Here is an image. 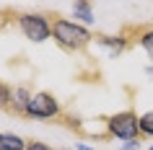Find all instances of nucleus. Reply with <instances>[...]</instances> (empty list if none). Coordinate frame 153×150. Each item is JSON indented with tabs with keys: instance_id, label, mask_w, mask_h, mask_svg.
Segmentation results:
<instances>
[{
	"instance_id": "nucleus-1",
	"label": "nucleus",
	"mask_w": 153,
	"mask_h": 150,
	"mask_svg": "<svg viewBox=\"0 0 153 150\" xmlns=\"http://www.w3.org/2000/svg\"><path fill=\"white\" fill-rule=\"evenodd\" d=\"M49 21H52V39L57 41V47L65 49V52H83L94 41V34L86 29V26L75 24V21H68L62 16H52L49 13Z\"/></svg>"
},
{
	"instance_id": "nucleus-14",
	"label": "nucleus",
	"mask_w": 153,
	"mask_h": 150,
	"mask_svg": "<svg viewBox=\"0 0 153 150\" xmlns=\"http://www.w3.org/2000/svg\"><path fill=\"white\" fill-rule=\"evenodd\" d=\"M137 148H140V142H127V145H125V148H122V150H137Z\"/></svg>"
},
{
	"instance_id": "nucleus-7",
	"label": "nucleus",
	"mask_w": 153,
	"mask_h": 150,
	"mask_svg": "<svg viewBox=\"0 0 153 150\" xmlns=\"http://www.w3.org/2000/svg\"><path fill=\"white\" fill-rule=\"evenodd\" d=\"M135 31L137 41L143 44V49L148 52V57L153 60V24H140V26H130Z\"/></svg>"
},
{
	"instance_id": "nucleus-5",
	"label": "nucleus",
	"mask_w": 153,
	"mask_h": 150,
	"mask_svg": "<svg viewBox=\"0 0 153 150\" xmlns=\"http://www.w3.org/2000/svg\"><path fill=\"white\" fill-rule=\"evenodd\" d=\"M34 98V93L26 86L13 88V103H10V114L13 117H26V109H29V101Z\"/></svg>"
},
{
	"instance_id": "nucleus-2",
	"label": "nucleus",
	"mask_w": 153,
	"mask_h": 150,
	"mask_svg": "<svg viewBox=\"0 0 153 150\" xmlns=\"http://www.w3.org/2000/svg\"><path fill=\"white\" fill-rule=\"evenodd\" d=\"M106 137H120V140L127 142H140L143 134H140V119L132 109H125L120 114H112L106 117Z\"/></svg>"
},
{
	"instance_id": "nucleus-8",
	"label": "nucleus",
	"mask_w": 153,
	"mask_h": 150,
	"mask_svg": "<svg viewBox=\"0 0 153 150\" xmlns=\"http://www.w3.org/2000/svg\"><path fill=\"white\" fill-rule=\"evenodd\" d=\"M0 150H26V140L18 134L0 132Z\"/></svg>"
},
{
	"instance_id": "nucleus-9",
	"label": "nucleus",
	"mask_w": 153,
	"mask_h": 150,
	"mask_svg": "<svg viewBox=\"0 0 153 150\" xmlns=\"http://www.w3.org/2000/svg\"><path fill=\"white\" fill-rule=\"evenodd\" d=\"M73 13H75V18H81L83 24H94V8H91V3H75Z\"/></svg>"
},
{
	"instance_id": "nucleus-16",
	"label": "nucleus",
	"mask_w": 153,
	"mask_h": 150,
	"mask_svg": "<svg viewBox=\"0 0 153 150\" xmlns=\"http://www.w3.org/2000/svg\"><path fill=\"white\" fill-rule=\"evenodd\" d=\"M151 150H153V148H151Z\"/></svg>"
},
{
	"instance_id": "nucleus-4",
	"label": "nucleus",
	"mask_w": 153,
	"mask_h": 150,
	"mask_svg": "<svg viewBox=\"0 0 153 150\" xmlns=\"http://www.w3.org/2000/svg\"><path fill=\"white\" fill-rule=\"evenodd\" d=\"M26 117L29 119H57V117H62V109H60V101L49 91H39L29 101Z\"/></svg>"
},
{
	"instance_id": "nucleus-6",
	"label": "nucleus",
	"mask_w": 153,
	"mask_h": 150,
	"mask_svg": "<svg viewBox=\"0 0 153 150\" xmlns=\"http://www.w3.org/2000/svg\"><path fill=\"white\" fill-rule=\"evenodd\" d=\"M94 39L99 41V44H104L106 49H109V52H112V55H122V52H125V49L130 47V41L125 39V36H106V34H94Z\"/></svg>"
},
{
	"instance_id": "nucleus-11",
	"label": "nucleus",
	"mask_w": 153,
	"mask_h": 150,
	"mask_svg": "<svg viewBox=\"0 0 153 150\" xmlns=\"http://www.w3.org/2000/svg\"><path fill=\"white\" fill-rule=\"evenodd\" d=\"M140 134L143 137H153V111L140 117Z\"/></svg>"
},
{
	"instance_id": "nucleus-10",
	"label": "nucleus",
	"mask_w": 153,
	"mask_h": 150,
	"mask_svg": "<svg viewBox=\"0 0 153 150\" xmlns=\"http://www.w3.org/2000/svg\"><path fill=\"white\" fill-rule=\"evenodd\" d=\"M10 103H13V88L0 80V111H8L10 114Z\"/></svg>"
},
{
	"instance_id": "nucleus-13",
	"label": "nucleus",
	"mask_w": 153,
	"mask_h": 150,
	"mask_svg": "<svg viewBox=\"0 0 153 150\" xmlns=\"http://www.w3.org/2000/svg\"><path fill=\"white\" fill-rule=\"evenodd\" d=\"M10 18H16V13H13V10H0V29L8 24Z\"/></svg>"
},
{
	"instance_id": "nucleus-15",
	"label": "nucleus",
	"mask_w": 153,
	"mask_h": 150,
	"mask_svg": "<svg viewBox=\"0 0 153 150\" xmlns=\"http://www.w3.org/2000/svg\"><path fill=\"white\" fill-rule=\"evenodd\" d=\"M78 150H94V148H88V145H83V142H78Z\"/></svg>"
},
{
	"instance_id": "nucleus-12",
	"label": "nucleus",
	"mask_w": 153,
	"mask_h": 150,
	"mask_svg": "<svg viewBox=\"0 0 153 150\" xmlns=\"http://www.w3.org/2000/svg\"><path fill=\"white\" fill-rule=\"evenodd\" d=\"M26 150H55V148H49L47 142H39V140H26Z\"/></svg>"
},
{
	"instance_id": "nucleus-3",
	"label": "nucleus",
	"mask_w": 153,
	"mask_h": 150,
	"mask_svg": "<svg viewBox=\"0 0 153 150\" xmlns=\"http://www.w3.org/2000/svg\"><path fill=\"white\" fill-rule=\"evenodd\" d=\"M16 24L21 34L31 41H47L52 36V21L44 13H16Z\"/></svg>"
}]
</instances>
